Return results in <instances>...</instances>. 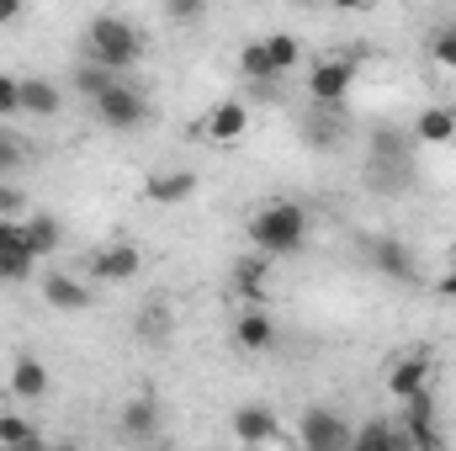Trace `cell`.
I'll return each mask as SVG.
<instances>
[{
  "label": "cell",
  "instance_id": "3",
  "mask_svg": "<svg viewBox=\"0 0 456 451\" xmlns=\"http://www.w3.org/2000/svg\"><path fill=\"white\" fill-rule=\"evenodd\" d=\"M91 117L107 127V133H138L143 122H149V96L138 91V86H127L122 75H117L112 86L91 102Z\"/></svg>",
  "mask_w": 456,
  "mask_h": 451
},
{
  "label": "cell",
  "instance_id": "31",
  "mask_svg": "<svg viewBox=\"0 0 456 451\" xmlns=\"http://www.w3.org/2000/svg\"><path fill=\"white\" fill-rule=\"evenodd\" d=\"M430 53H436L441 70H456V27H441V32L430 37Z\"/></svg>",
  "mask_w": 456,
  "mask_h": 451
},
{
  "label": "cell",
  "instance_id": "33",
  "mask_svg": "<svg viewBox=\"0 0 456 451\" xmlns=\"http://www.w3.org/2000/svg\"><path fill=\"white\" fill-rule=\"evenodd\" d=\"M5 250H27V218H0V255Z\"/></svg>",
  "mask_w": 456,
  "mask_h": 451
},
{
  "label": "cell",
  "instance_id": "27",
  "mask_svg": "<svg viewBox=\"0 0 456 451\" xmlns=\"http://www.w3.org/2000/svg\"><path fill=\"white\" fill-rule=\"evenodd\" d=\"M32 271H37L32 250H5L0 255V282H32Z\"/></svg>",
  "mask_w": 456,
  "mask_h": 451
},
{
  "label": "cell",
  "instance_id": "16",
  "mask_svg": "<svg viewBox=\"0 0 456 451\" xmlns=\"http://www.w3.org/2000/svg\"><path fill=\"white\" fill-rule=\"evenodd\" d=\"M64 112V91L43 75H27L21 80V117H59Z\"/></svg>",
  "mask_w": 456,
  "mask_h": 451
},
{
  "label": "cell",
  "instance_id": "36",
  "mask_svg": "<svg viewBox=\"0 0 456 451\" xmlns=\"http://www.w3.org/2000/svg\"><path fill=\"white\" fill-rule=\"evenodd\" d=\"M330 5H335V11H366L371 0H330Z\"/></svg>",
  "mask_w": 456,
  "mask_h": 451
},
{
  "label": "cell",
  "instance_id": "29",
  "mask_svg": "<svg viewBox=\"0 0 456 451\" xmlns=\"http://www.w3.org/2000/svg\"><path fill=\"white\" fill-rule=\"evenodd\" d=\"M0 218H27V192L11 176H0Z\"/></svg>",
  "mask_w": 456,
  "mask_h": 451
},
{
  "label": "cell",
  "instance_id": "28",
  "mask_svg": "<svg viewBox=\"0 0 456 451\" xmlns=\"http://www.w3.org/2000/svg\"><path fill=\"white\" fill-rule=\"evenodd\" d=\"M21 165H27V144H21L16 133L0 127V176H16Z\"/></svg>",
  "mask_w": 456,
  "mask_h": 451
},
{
  "label": "cell",
  "instance_id": "24",
  "mask_svg": "<svg viewBox=\"0 0 456 451\" xmlns=\"http://www.w3.org/2000/svg\"><path fill=\"white\" fill-rule=\"evenodd\" d=\"M239 75H244V80H255V86H271V80H276V70H271V53H265V37L239 48Z\"/></svg>",
  "mask_w": 456,
  "mask_h": 451
},
{
  "label": "cell",
  "instance_id": "30",
  "mask_svg": "<svg viewBox=\"0 0 456 451\" xmlns=\"http://www.w3.org/2000/svg\"><path fill=\"white\" fill-rule=\"evenodd\" d=\"M208 5H213V0H165V16H170L175 27H191V21L208 16Z\"/></svg>",
  "mask_w": 456,
  "mask_h": 451
},
{
  "label": "cell",
  "instance_id": "10",
  "mask_svg": "<svg viewBox=\"0 0 456 451\" xmlns=\"http://www.w3.org/2000/svg\"><path fill=\"white\" fill-rule=\"evenodd\" d=\"M228 287H233V298L239 303H271V255H244V260H233V271H228Z\"/></svg>",
  "mask_w": 456,
  "mask_h": 451
},
{
  "label": "cell",
  "instance_id": "18",
  "mask_svg": "<svg viewBox=\"0 0 456 451\" xmlns=\"http://www.w3.org/2000/svg\"><path fill=\"white\" fill-rule=\"evenodd\" d=\"M11 393L27 398V404L43 398V393H48V366H43L37 356H16V361H11Z\"/></svg>",
  "mask_w": 456,
  "mask_h": 451
},
{
  "label": "cell",
  "instance_id": "25",
  "mask_svg": "<svg viewBox=\"0 0 456 451\" xmlns=\"http://www.w3.org/2000/svg\"><path fill=\"white\" fill-rule=\"evenodd\" d=\"M117 75H122V70H107V64H96V59H86V64L75 70V91H80L86 102H96V96H102V91L112 86Z\"/></svg>",
  "mask_w": 456,
  "mask_h": 451
},
{
  "label": "cell",
  "instance_id": "12",
  "mask_svg": "<svg viewBox=\"0 0 456 451\" xmlns=\"http://www.w3.org/2000/svg\"><path fill=\"white\" fill-rule=\"evenodd\" d=\"M37 287H43V303L59 308V314H86V308H91V282H80V276L53 271V276H43Z\"/></svg>",
  "mask_w": 456,
  "mask_h": 451
},
{
  "label": "cell",
  "instance_id": "35",
  "mask_svg": "<svg viewBox=\"0 0 456 451\" xmlns=\"http://www.w3.org/2000/svg\"><path fill=\"white\" fill-rule=\"evenodd\" d=\"M436 292H441V298H452V303H456V266L446 271V276H441V282H436Z\"/></svg>",
  "mask_w": 456,
  "mask_h": 451
},
{
  "label": "cell",
  "instance_id": "1",
  "mask_svg": "<svg viewBox=\"0 0 456 451\" xmlns=\"http://www.w3.org/2000/svg\"><path fill=\"white\" fill-rule=\"evenodd\" d=\"M249 244L271 260H287L308 244V208L303 202H271L249 218Z\"/></svg>",
  "mask_w": 456,
  "mask_h": 451
},
{
  "label": "cell",
  "instance_id": "37",
  "mask_svg": "<svg viewBox=\"0 0 456 451\" xmlns=\"http://www.w3.org/2000/svg\"><path fill=\"white\" fill-rule=\"evenodd\" d=\"M452 266H456V239H452Z\"/></svg>",
  "mask_w": 456,
  "mask_h": 451
},
{
  "label": "cell",
  "instance_id": "14",
  "mask_svg": "<svg viewBox=\"0 0 456 451\" xmlns=\"http://www.w3.org/2000/svg\"><path fill=\"white\" fill-rule=\"evenodd\" d=\"M233 340H239V350H271V345H276V319H271V308H265V303H249V308L233 319Z\"/></svg>",
  "mask_w": 456,
  "mask_h": 451
},
{
  "label": "cell",
  "instance_id": "34",
  "mask_svg": "<svg viewBox=\"0 0 456 451\" xmlns=\"http://www.w3.org/2000/svg\"><path fill=\"white\" fill-rule=\"evenodd\" d=\"M21 11H27V0H0V27L21 21Z\"/></svg>",
  "mask_w": 456,
  "mask_h": 451
},
{
  "label": "cell",
  "instance_id": "22",
  "mask_svg": "<svg viewBox=\"0 0 456 451\" xmlns=\"http://www.w3.org/2000/svg\"><path fill=\"white\" fill-rule=\"evenodd\" d=\"M59 244H64V228L59 218H48V213H27V250L43 260V255H59Z\"/></svg>",
  "mask_w": 456,
  "mask_h": 451
},
{
  "label": "cell",
  "instance_id": "9",
  "mask_svg": "<svg viewBox=\"0 0 456 451\" xmlns=\"http://www.w3.org/2000/svg\"><path fill=\"white\" fill-rule=\"evenodd\" d=\"M297 441H303L308 451H345L350 447V425H345L335 409H303Z\"/></svg>",
  "mask_w": 456,
  "mask_h": 451
},
{
  "label": "cell",
  "instance_id": "8",
  "mask_svg": "<svg viewBox=\"0 0 456 451\" xmlns=\"http://www.w3.org/2000/svg\"><path fill=\"white\" fill-rule=\"evenodd\" d=\"M366 260H371V271H382L387 282H414V276H419V260H414V250H409L403 239H393V234H377V239H366Z\"/></svg>",
  "mask_w": 456,
  "mask_h": 451
},
{
  "label": "cell",
  "instance_id": "7",
  "mask_svg": "<svg viewBox=\"0 0 456 451\" xmlns=\"http://www.w3.org/2000/svg\"><path fill=\"white\" fill-rule=\"evenodd\" d=\"M228 436H233L239 447H271V441H287L276 409H265V404H244V409H233Z\"/></svg>",
  "mask_w": 456,
  "mask_h": 451
},
{
  "label": "cell",
  "instance_id": "6",
  "mask_svg": "<svg viewBox=\"0 0 456 451\" xmlns=\"http://www.w3.org/2000/svg\"><path fill=\"white\" fill-rule=\"evenodd\" d=\"M430 377H436V356L430 350H403V356H393L387 361V393L403 404L409 393H419V388H430Z\"/></svg>",
  "mask_w": 456,
  "mask_h": 451
},
{
  "label": "cell",
  "instance_id": "20",
  "mask_svg": "<svg viewBox=\"0 0 456 451\" xmlns=\"http://www.w3.org/2000/svg\"><path fill=\"white\" fill-rule=\"evenodd\" d=\"M297 133H303V144H314V149H335V144H340V107H319V112L314 117H303V127H297Z\"/></svg>",
  "mask_w": 456,
  "mask_h": 451
},
{
  "label": "cell",
  "instance_id": "4",
  "mask_svg": "<svg viewBox=\"0 0 456 451\" xmlns=\"http://www.w3.org/2000/svg\"><path fill=\"white\" fill-rule=\"evenodd\" d=\"M355 75H361V64H355L350 53L319 59V64L308 70V102H314V107H345V96L355 91Z\"/></svg>",
  "mask_w": 456,
  "mask_h": 451
},
{
  "label": "cell",
  "instance_id": "26",
  "mask_svg": "<svg viewBox=\"0 0 456 451\" xmlns=\"http://www.w3.org/2000/svg\"><path fill=\"white\" fill-rule=\"evenodd\" d=\"M43 441V430L32 425V420H21V414H0V447H37Z\"/></svg>",
  "mask_w": 456,
  "mask_h": 451
},
{
  "label": "cell",
  "instance_id": "21",
  "mask_svg": "<svg viewBox=\"0 0 456 451\" xmlns=\"http://www.w3.org/2000/svg\"><path fill=\"white\" fill-rule=\"evenodd\" d=\"M398 425H403V441H409L414 451L446 447V430H441V420H436V414H398Z\"/></svg>",
  "mask_w": 456,
  "mask_h": 451
},
{
  "label": "cell",
  "instance_id": "5",
  "mask_svg": "<svg viewBox=\"0 0 456 451\" xmlns=\"http://www.w3.org/2000/svg\"><path fill=\"white\" fill-rule=\"evenodd\" d=\"M138 271H143V250L127 244V239H112V244H102V250L86 255V282H102V287H122Z\"/></svg>",
  "mask_w": 456,
  "mask_h": 451
},
{
  "label": "cell",
  "instance_id": "32",
  "mask_svg": "<svg viewBox=\"0 0 456 451\" xmlns=\"http://www.w3.org/2000/svg\"><path fill=\"white\" fill-rule=\"evenodd\" d=\"M16 112H21V80L16 75H0V122H11Z\"/></svg>",
  "mask_w": 456,
  "mask_h": 451
},
{
  "label": "cell",
  "instance_id": "2",
  "mask_svg": "<svg viewBox=\"0 0 456 451\" xmlns=\"http://www.w3.org/2000/svg\"><path fill=\"white\" fill-rule=\"evenodd\" d=\"M86 59H96V64H107V70H127V64L143 59V32H138L127 16L102 11V16L86 21Z\"/></svg>",
  "mask_w": 456,
  "mask_h": 451
},
{
  "label": "cell",
  "instance_id": "19",
  "mask_svg": "<svg viewBox=\"0 0 456 451\" xmlns=\"http://www.w3.org/2000/svg\"><path fill=\"white\" fill-rule=\"evenodd\" d=\"M122 430H127L133 441H154V436H159V409H154V398H127V404H122Z\"/></svg>",
  "mask_w": 456,
  "mask_h": 451
},
{
  "label": "cell",
  "instance_id": "11",
  "mask_svg": "<svg viewBox=\"0 0 456 451\" xmlns=\"http://www.w3.org/2000/svg\"><path fill=\"white\" fill-rule=\"evenodd\" d=\"M143 197H149L154 208H175V202L197 197V170H186V165H175V170H154V176L143 181Z\"/></svg>",
  "mask_w": 456,
  "mask_h": 451
},
{
  "label": "cell",
  "instance_id": "15",
  "mask_svg": "<svg viewBox=\"0 0 456 451\" xmlns=\"http://www.w3.org/2000/svg\"><path fill=\"white\" fill-rule=\"evenodd\" d=\"M414 144H425V149L456 144V107H425L414 117Z\"/></svg>",
  "mask_w": 456,
  "mask_h": 451
},
{
  "label": "cell",
  "instance_id": "13",
  "mask_svg": "<svg viewBox=\"0 0 456 451\" xmlns=\"http://www.w3.org/2000/svg\"><path fill=\"white\" fill-rule=\"evenodd\" d=\"M202 133L213 138V144H224V149H233L244 133H249V107L244 102H218L213 112L202 117Z\"/></svg>",
  "mask_w": 456,
  "mask_h": 451
},
{
  "label": "cell",
  "instance_id": "17",
  "mask_svg": "<svg viewBox=\"0 0 456 451\" xmlns=\"http://www.w3.org/2000/svg\"><path fill=\"white\" fill-rule=\"evenodd\" d=\"M350 447L355 451H409V441H403L398 420H371V425L350 430Z\"/></svg>",
  "mask_w": 456,
  "mask_h": 451
},
{
  "label": "cell",
  "instance_id": "23",
  "mask_svg": "<svg viewBox=\"0 0 456 451\" xmlns=\"http://www.w3.org/2000/svg\"><path fill=\"white\" fill-rule=\"evenodd\" d=\"M265 53H271V70H276V80H281L287 70H297V64H303V43H297L292 32H271V37H265Z\"/></svg>",
  "mask_w": 456,
  "mask_h": 451
}]
</instances>
